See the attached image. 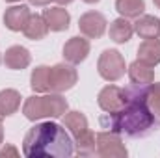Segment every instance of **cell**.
Wrapping results in <instances>:
<instances>
[{
  "label": "cell",
  "mask_w": 160,
  "mask_h": 158,
  "mask_svg": "<svg viewBox=\"0 0 160 158\" xmlns=\"http://www.w3.org/2000/svg\"><path fill=\"white\" fill-rule=\"evenodd\" d=\"M123 89H125V97H127L125 106L112 114L106 112L99 119L101 126L114 134H125L130 138L145 136L158 123L147 104L149 86L130 84L128 87H123Z\"/></svg>",
  "instance_id": "6da1fadb"
},
{
  "label": "cell",
  "mask_w": 160,
  "mask_h": 158,
  "mask_svg": "<svg viewBox=\"0 0 160 158\" xmlns=\"http://www.w3.org/2000/svg\"><path fill=\"white\" fill-rule=\"evenodd\" d=\"M22 153L28 158H67L75 155V141L58 123H39L32 126L22 141Z\"/></svg>",
  "instance_id": "7a4b0ae2"
},
{
  "label": "cell",
  "mask_w": 160,
  "mask_h": 158,
  "mask_svg": "<svg viewBox=\"0 0 160 158\" xmlns=\"http://www.w3.org/2000/svg\"><path fill=\"white\" fill-rule=\"evenodd\" d=\"M67 112V101L60 93H50L45 97H28L22 114L30 121H39L45 117H63Z\"/></svg>",
  "instance_id": "3957f363"
},
{
  "label": "cell",
  "mask_w": 160,
  "mask_h": 158,
  "mask_svg": "<svg viewBox=\"0 0 160 158\" xmlns=\"http://www.w3.org/2000/svg\"><path fill=\"white\" fill-rule=\"evenodd\" d=\"M78 80L77 69L69 63H58L54 67H50V77H48V91L52 93H63L67 89H71Z\"/></svg>",
  "instance_id": "277c9868"
},
{
  "label": "cell",
  "mask_w": 160,
  "mask_h": 158,
  "mask_svg": "<svg viewBox=\"0 0 160 158\" xmlns=\"http://www.w3.org/2000/svg\"><path fill=\"white\" fill-rule=\"evenodd\" d=\"M99 75L108 82H116L125 75V60L118 50H104L97 63Z\"/></svg>",
  "instance_id": "5b68a950"
},
{
  "label": "cell",
  "mask_w": 160,
  "mask_h": 158,
  "mask_svg": "<svg viewBox=\"0 0 160 158\" xmlns=\"http://www.w3.org/2000/svg\"><path fill=\"white\" fill-rule=\"evenodd\" d=\"M97 147H95V155L104 158H123L127 156V147L121 141L119 134H114L110 130L106 132H99L97 138Z\"/></svg>",
  "instance_id": "8992f818"
},
{
  "label": "cell",
  "mask_w": 160,
  "mask_h": 158,
  "mask_svg": "<svg viewBox=\"0 0 160 158\" xmlns=\"http://www.w3.org/2000/svg\"><path fill=\"white\" fill-rule=\"evenodd\" d=\"M80 32L89 39H99L106 32V19L97 11H88L78 21Z\"/></svg>",
  "instance_id": "52a82bcc"
},
{
  "label": "cell",
  "mask_w": 160,
  "mask_h": 158,
  "mask_svg": "<svg viewBox=\"0 0 160 158\" xmlns=\"http://www.w3.org/2000/svg\"><path fill=\"white\" fill-rule=\"evenodd\" d=\"M97 101H99V106L104 112H108V114L118 112V110H121L125 106V102H127L125 89L123 87H118V86H106V87L101 89Z\"/></svg>",
  "instance_id": "ba28073f"
},
{
  "label": "cell",
  "mask_w": 160,
  "mask_h": 158,
  "mask_svg": "<svg viewBox=\"0 0 160 158\" xmlns=\"http://www.w3.org/2000/svg\"><path fill=\"white\" fill-rule=\"evenodd\" d=\"M88 54H89V43L84 37H71L63 45V58L71 65L84 62L88 58Z\"/></svg>",
  "instance_id": "9c48e42d"
},
{
  "label": "cell",
  "mask_w": 160,
  "mask_h": 158,
  "mask_svg": "<svg viewBox=\"0 0 160 158\" xmlns=\"http://www.w3.org/2000/svg\"><path fill=\"white\" fill-rule=\"evenodd\" d=\"M30 15L32 13H30L28 6H11L4 13V22L11 32H21V30H24Z\"/></svg>",
  "instance_id": "30bf717a"
},
{
  "label": "cell",
  "mask_w": 160,
  "mask_h": 158,
  "mask_svg": "<svg viewBox=\"0 0 160 158\" xmlns=\"http://www.w3.org/2000/svg\"><path fill=\"white\" fill-rule=\"evenodd\" d=\"M132 26H134V32L142 39H158L160 37V19L153 15H140Z\"/></svg>",
  "instance_id": "8fae6325"
},
{
  "label": "cell",
  "mask_w": 160,
  "mask_h": 158,
  "mask_svg": "<svg viewBox=\"0 0 160 158\" xmlns=\"http://www.w3.org/2000/svg\"><path fill=\"white\" fill-rule=\"evenodd\" d=\"M43 19L47 21V26H48V30H52V32H63V30H67V28H69V21H71L67 9H63L62 6L45 9Z\"/></svg>",
  "instance_id": "7c38bea8"
},
{
  "label": "cell",
  "mask_w": 160,
  "mask_h": 158,
  "mask_svg": "<svg viewBox=\"0 0 160 158\" xmlns=\"http://www.w3.org/2000/svg\"><path fill=\"white\" fill-rule=\"evenodd\" d=\"M30 52L24 48V47H21V45H15V47H9L8 50H6V54H4V63L9 67V69H15V71H19V69H26L28 65H30Z\"/></svg>",
  "instance_id": "4fadbf2b"
},
{
  "label": "cell",
  "mask_w": 160,
  "mask_h": 158,
  "mask_svg": "<svg viewBox=\"0 0 160 158\" xmlns=\"http://www.w3.org/2000/svg\"><path fill=\"white\" fill-rule=\"evenodd\" d=\"M128 78L132 84H140V86H149L155 82V71L151 65L136 60L134 63H130L128 67Z\"/></svg>",
  "instance_id": "5bb4252c"
},
{
  "label": "cell",
  "mask_w": 160,
  "mask_h": 158,
  "mask_svg": "<svg viewBox=\"0 0 160 158\" xmlns=\"http://www.w3.org/2000/svg\"><path fill=\"white\" fill-rule=\"evenodd\" d=\"M138 60L155 67L160 63V41L158 39H145L138 47Z\"/></svg>",
  "instance_id": "9a60e30c"
},
{
  "label": "cell",
  "mask_w": 160,
  "mask_h": 158,
  "mask_svg": "<svg viewBox=\"0 0 160 158\" xmlns=\"http://www.w3.org/2000/svg\"><path fill=\"white\" fill-rule=\"evenodd\" d=\"M22 32H24V36L28 39H34V41L43 39L47 36V32H48L47 21L43 19V15H30V19H28V22H26Z\"/></svg>",
  "instance_id": "2e32d148"
},
{
  "label": "cell",
  "mask_w": 160,
  "mask_h": 158,
  "mask_svg": "<svg viewBox=\"0 0 160 158\" xmlns=\"http://www.w3.org/2000/svg\"><path fill=\"white\" fill-rule=\"evenodd\" d=\"M21 106V95L19 91L15 89H4L0 91V114L6 117V116H11L19 110Z\"/></svg>",
  "instance_id": "e0dca14e"
},
{
  "label": "cell",
  "mask_w": 160,
  "mask_h": 158,
  "mask_svg": "<svg viewBox=\"0 0 160 158\" xmlns=\"http://www.w3.org/2000/svg\"><path fill=\"white\" fill-rule=\"evenodd\" d=\"M134 34V26L125 19H116L112 24H110V37L116 41V43H127V41L132 37Z\"/></svg>",
  "instance_id": "ac0fdd59"
},
{
  "label": "cell",
  "mask_w": 160,
  "mask_h": 158,
  "mask_svg": "<svg viewBox=\"0 0 160 158\" xmlns=\"http://www.w3.org/2000/svg\"><path fill=\"white\" fill-rule=\"evenodd\" d=\"M116 9L125 19H138L145 9V2L143 0H116Z\"/></svg>",
  "instance_id": "d6986e66"
},
{
  "label": "cell",
  "mask_w": 160,
  "mask_h": 158,
  "mask_svg": "<svg viewBox=\"0 0 160 158\" xmlns=\"http://www.w3.org/2000/svg\"><path fill=\"white\" fill-rule=\"evenodd\" d=\"M95 134L88 128L84 134L75 136V151L82 155V156H89V155H95V147H97V141H95Z\"/></svg>",
  "instance_id": "ffe728a7"
},
{
  "label": "cell",
  "mask_w": 160,
  "mask_h": 158,
  "mask_svg": "<svg viewBox=\"0 0 160 158\" xmlns=\"http://www.w3.org/2000/svg\"><path fill=\"white\" fill-rule=\"evenodd\" d=\"M63 125L71 130L73 136H80V134H84L88 130V119H86L84 114H80V112H69V114L65 112Z\"/></svg>",
  "instance_id": "44dd1931"
},
{
  "label": "cell",
  "mask_w": 160,
  "mask_h": 158,
  "mask_svg": "<svg viewBox=\"0 0 160 158\" xmlns=\"http://www.w3.org/2000/svg\"><path fill=\"white\" fill-rule=\"evenodd\" d=\"M48 77H50V67H36L32 71V78H30V86L34 91L38 93H45L48 91Z\"/></svg>",
  "instance_id": "7402d4cb"
},
{
  "label": "cell",
  "mask_w": 160,
  "mask_h": 158,
  "mask_svg": "<svg viewBox=\"0 0 160 158\" xmlns=\"http://www.w3.org/2000/svg\"><path fill=\"white\" fill-rule=\"evenodd\" d=\"M147 104H149L153 116H155L157 121L160 123V97H155V95H149V93H147Z\"/></svg>",
  "instance_id": "603a6c76"
},
{
  "label": "cell",
  "mask_w": 160,
  "mask_h": 158,
  "mask_svg": "<svg viewBox=\"0 0 160 158\" xmlns=\"http://www.w3.org/2000/svg\"><path fill=\"white\" fill-rule=\"evenodd\" d=\"M0 156H19V151H17L13 145H6V147L0 151Z\"/></svg>",
  "instance_id": "cb8c5ba5"
},
{
  "label": "cell",
  "mask_w": 160,
  "mask_h": 158,
  "mask_svg": "<svg viewBox=\"0 0 160 158\" xmlns=\"http://www.w3.org/2000/svg\"><path fill=\"white\" fill-rule=\"evenodd\" d=\"M147 93H149V95H155V97H160V82L158 84H149Z\"/></svg>",
  "instance_id": "d4e9b609"
},
{
  "label": "cell",
  "mask_w": 160,
  "mask_h": 158,
  "mask_svg": "<svg viewBox=\"0 0 160 158\" xmlns=\"http://www.w3.org/2000/svg\"><path fill=\"white\" fill-rule=\"evenodd\" d=\"M50 0H30V4H34V6H47Z\"/></svg>",
  "instance_id": "484cf974"
},
{
  "label": "cell",
  "mask_w": 160,
  "mask_h": 158,
  "mask_svg": "<svg viewBox=\"0 0 160 158\" xmlns=\"http://www.w3.org/2000/svg\"><path fill=\"white\" fill-rule=\"evenodd\" d=\"M56 2H58L60 6H67V4H71L73 0H56Z\"/></svg>",
  "instance_id": "4316f807"
},
{
  "label": "cell",
  "mask_w": 160,
  "mask_h": 158,
  "mask_svg": "<svg viewBox=\"0 0 160 158\" xmlns=\"http://www.w3.org/2000/svg\"><path fill=\"white\" fill-rule=\"evenodd\" d=\"M2 141H4V130H2V125H0V145H2Z\"/></svg>",
  "instance_id": "83f0119b"
},
{
  "label": "cell",
  "mask_w": 160,
  "mask_h": 158,
  "mask_svg": "<svg viewBox=\"0 0 160 158\" xmlns=\"http://www.w3.org/2000/svg\"><path fill=\"white\" fill-rule=\"evenodd\" d=\"M153 2H155V6H157V7L160 9V0H153Z\"/></svg>",
  "instance_id": "f1b7e54d"
},
{
  "label": "cell",
  "mask_w": 160,
  "mask_h": 158,
  "mask_svg": "<svg viewBox=\"0 0 160 158\" xmlns=\"http://www.w3.org/2000/svg\"><path fill=\"white\" fill-rule=\"evenodd\" d=\"M84 2H88V4H95V2H99V0H84Z\"/></svg>",
  "instance_id": "f546056e"
},
{
  "label": "cell",
  "mask_w": 160,
  "mask_h": 158,
  "mask_svg": "<svg viewBox=\"0 0 160 158\" xmlns=\"http://www.w3.org/2000/svg\"><path fill=\"white\" fill-rule=\"evenodd\" d=\"M2 119H4V116H2V114H0V125H2Z\"/></svg>",
  "instance_id": "4dcf8cb0"
},
{
  "label": "cell",
  "mask_w": 160,
  "mask_h": 158,
  "mask_svg": "<svg viewBox=\"0 0 160 158\" xmlns=\"http://www.w3.org/2000/svg\"><path fill=\"white\" fill-rule=\"evenodd\" d=\"M6 2H19V0H6Z\"/></svg>",
  "instance_id": "1f68e13d"
},
{
  "label": "cell",
  "mask_w": 160,
  "mask_h": 158,
  "mask_svg": "<svg viewBox=\"0 0 160 158\" xmlns=\"http://www.w3.org/2000/svg\"><path fill=\"white\" fill-rule=\"evenodd\" d=\"M0 62H2V58H0Z\"/></svg>",
  "instance_id": "d6a6232c"
}]
</instances>
